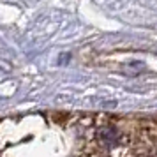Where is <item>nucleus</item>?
<instances>
[{"mask_svg":"<svg viewBox=\"0 0 157 157\" xmlns=\"http://www.w3.org/2000/svg\"><path fill=\"white\" fill-rule=\"evenodd\" d=\"M99 140L102 145L113 147V145H117V140H118V131L115 127H102L99 131Z\"/></svg>","mask_w":157,"mask_h":157,"instance_id":"1","label":"nucleus"}]
</instances>
